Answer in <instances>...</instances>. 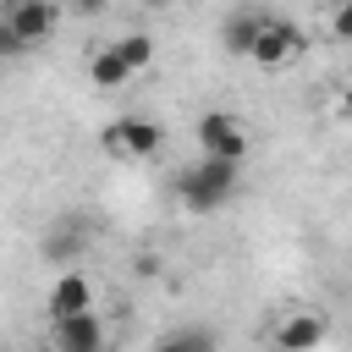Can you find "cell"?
Listing matches in <instances>:
<instances>
[{"label": "cell", "mask_w": 352, "mask_h": 352, "mask_svg": "<svg viewBox=\"0 0 352 352\" xmlns=\"http://www.w3.org/2000/svg\"><path fill=\"white\" fill-rule=\"evenodd\" d=\"M154 352H214V330H204V324L165 330V336L154 341Z\"/></svg>", "instance_id": "obj_11"}, {"label": "cell", "mask_w": 352, "mask_h": 352, "mask_svg": "<svg viewBox=\"0 0 352 352\" xmlns=\"http://www.w3.org/2000/svg\"><path fill=\"white\" fill-rule=\"evenodd\" d=\"M44 314L50 319H72V314H94V280L82 270H60L44 292Z\"/></svg>", "instance_id": "obj_8"}, {"label": "cell", "mask_w": 352, "mask_h": 352, "mask_svg": "<svg viewBox=\"0 0 352 352\" xmlns=\"http://www.w3.org/2000/svg\"><path fill=\"white\" fill-rule=\"evenodd\" d=\"M50 346H55V352H110V330H104L99 314L50 319Z\"/></svg>", "instance_id": "obj_7"}, {"label": "cell", "mask_w": 352, "mask_h": 352, "mask_svg": "<svg viewBox=\"0 0 352 352\" xmlns=\"http://www.w3.org/2000/svg\"><path fill=\"white\" fill-rule=\"evenodd\" d=\"M336 121H346V126H352V88H341V94H336Z\"/></svg>", "instance_id": "obj_16"}, {"label": "cell", "mask_w": 352, "mask_h": 352, "mask_svg": "<svg viewBox=\"0 0 352 352\" xmlns=\"http://www.w3.org/2000/svg\"><path fill=\"white\" fill-rule=\"evenodd\" d=\"M236 170H242V165H231V160H209V154H204L198 165L176 170V198H182V209L209 214V209L231 204V192H236Z\"/></svg>", "instance_id": "obj_1"}, {"label": "cell", "mask_w": 352, "mask_h": 352, "mask_svg": "<svg viewBox=\"0 0 352 352\" xmlns=\"http://www.w3.org/2000/svg\"><path fill=\"white\" fill-rule=\"evenodd\" d=\"M132 77H138V72L121 60L116 44H99V50L88 55V88H104V94H110V88H126Z\"/></svg>", "instance_id": "obj_10"}, {"label": "cell", "mask_w": 352, "mask_h": 352, "mask_svg": "<svg viewBox=\"0 0 352 352\" xmlns=\"http://www.w3.org/2000/svg\"><path fill=\"white\" fill-rule=\"evenodd\" d=\"M72 6H77V11H82V16H99V11H104V6H110V0H72Z\"/></svg>", "instance_id": "obj_17"}, {"label": "cell", "mask_w": 352, "mask_h": 352, "mask_svg": "<svg viewBox=\"0 0 352 352\" xmlns=\"http://www.w3.org/2000/svg\"><path fill=\"white\" fill-rule=\"evenodd\" d=\"M22 50H28V44H22V38H16V33L0 22V60H11V55H22Z\"/></svg>", "instance_id": "obj_15"}, {"label": "cell", "mask_w": 352, "mask_h": 352, "mask_svg": "<svg viewBox=\"0 0 352 352\" xmlns=\"http://www.w3.org/2000/svg\"><path fill=\"white\" fill-rule=\"evenodd\" d=\"M0 22L33 50V44H50V38H55L60 6H55V0H6V6H0Z\"/></svg>", "instance_id": "obj_5"}, {"label": "cell", "mask_w": 352, "mask_h": 352, "mask_svg": "<svg viewBox=\"0 0 352 352\" xmlns=\"http://www.w3.org/2000/svg\"><path fill=\"white\" fill-rule=\"evenodd\" d=\"M148 6H160V0H148Z\"/></svg>", "instance_id": "obj_18"}, {"label": "cell", "mask_w": 352, "mask_h": 352, "mask_svg": "<svg viewBox=\"0 0 352 352\" xmlns=\"http://www.w3.org/2000/svg\"><path fill=\"white\" fill-rule=\"evenodd\" d=\"M192 132H198V154H209V160H231V165L248 160V126H242L231 110H204Z\"/></svg>", "instance_id": "obj_3"}, {"label": "cell", "mask_w": 352, "mask_h": 352, "mask_svg": "<svg viewBox=\"0 0 352 352\" xmlns=\"http://www.w3.org/2000/svg\"><path fill=\"white\" fill-rule=\"evenodd\" d=\"M302 55H308V33H302L297 22H286V16H270L248 60H258L264 72H280V66H292V60H302Z\"/></svg>", "instance_id": "obj_4"}, {"label": "cell", "mask_w": 352, "mask_h": 352, "mask_svg": "<svg viewBox=\"0 0 352 352\" xmlns=\"http://www.w3.org/2000/svg\"><path fill=\"white\" fill-rule=\"evenodd\" d=\"M116 50H121V60L132 72H148V60H154V38L148 33H126V38H116Z\"/></svg>", "instance_id": "obj_13"}, {"label": "cell", "mask_w": 352, "mask_h": 352, "mask_svg": "<svg viewBox=\"0 0 352 352\" xmlns=\"http://www.w3.org/2000/svg\"><path fill=\"white\" fill-rule=\"evenodd\" d=\"M82 248H88V236H82L77 226H60V231L44 242V258H50V264H60V270H72V264L82 258Z\"/></svg>", "instance_id": "obj_12"}, {"label": "cell", "mask_w": 352, "mask_h": 352, "mask_svg": "<svg viewBox=\"0 0 352 352\" xmlns=\"http://www.w3.org/2000/svg\"><path fill=\"white\" fill-rule=\"evenodd\" d=\"M99 143H104L110 160H121V165H143V160H154V154L165 148V126L148 121V116H116V121L99 132Z\"/></svg>", "instance_id": "obj_2"}, {"label": "cell", "mask_w": 352, "mask_h": 352, "mask_svg": "<svg viewBox=\"0 0 352 352\" xmlns=\"http://www.w3.org/2000/svg\"><path fill=\"white\" fill-rule=\"evenodd\" d=\"M264 22H270V11H258V6H236V11L220 22V50L236 55V60H248L253 44H258V33H264Z\"/></svg>", "instance_id": "obj_9"}, {"label": "cell", "mask_w": 352, "mask_h": 352, "mask_svg": "<svg viewBox=\"0 0 352 352\" xmlns=\"http://www.w3.org/2000/svg\"><path fill=\"white\" fill-rule=\"evenodd\" d=\"M330 38L352 44V0H330Z\"/></svg>", "instance_id": "obj_14"}, {"label": "cell", "mask_w": 352, "mask_h": 352, "mask_svg": "<svg viewBox=\"0 0 352 352\" xmlns=\"http://www.w3.org/2000/svg\"><path fill=\"white\" fill-rule=\"evenodd\" d=\"M324 336H330V324H324L319 308H286V314L275 319V330H270L275 352H319Z\"/></svg>", "instance_id": "obj_6"}]
</instances>
